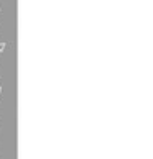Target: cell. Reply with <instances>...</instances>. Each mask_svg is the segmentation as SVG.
I'll use <instances>...</instances> for the list:
<instances>
[{
    "mask_svg": "<svg viewBox=\"0 0 153 159\" xmlns=\"http://www.w3.org/2000/svg\"><path fill=\"white\" fill-rule=\"evenodd\" d=\"M7 48V44L5 43H0V53H3V49Z\"/></svg>",
    "mask_w": 153,
    "mask_h": 159,
    "instance_id": "cell-1",
    "label": "cell"
},
{
    "mask_svg": "<svg viewBox=\"0 0 153 159\" xmlns=\"http://www.w3.org/2000/svg\"><path fill=\"white\" fill-rule=\"evenodd\" d=\"M2 90H3V89H2V87H0V95H2Z\"/></svg>",
    "mask_w": 153,
    "mask_h": 159,
    "instance_id": "cell-2",
    "label": "cell"
}]
</instances>
